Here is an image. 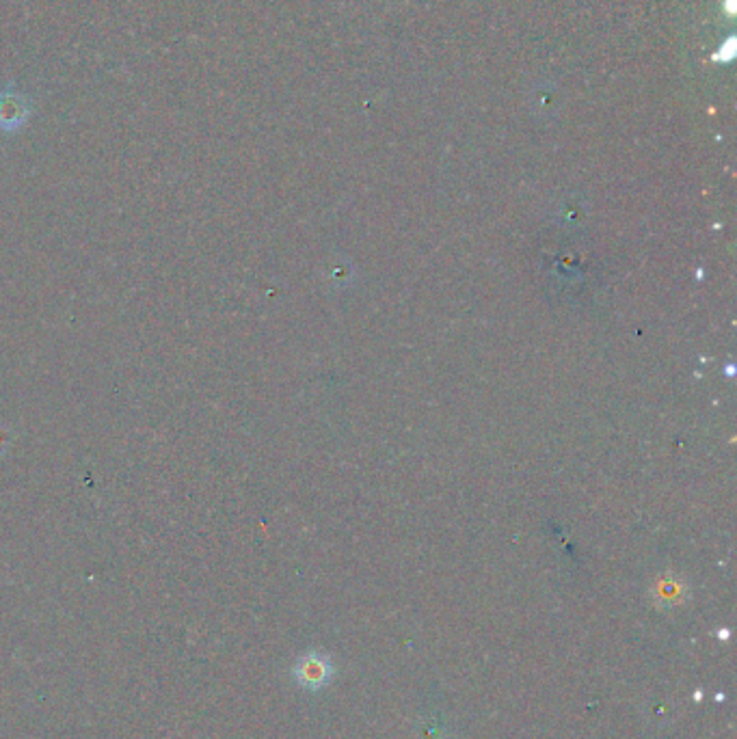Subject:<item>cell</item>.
<instances>
[{
    "mask_svg": "<svg viewBox=\"0 0 737 739\" xmlns=\"http://www.w3.org/2000/svg\"><path fill=\"white\" fill-rule=\"evenodd\" d=\"M26 115H29V111H26L24 102L18 98L0 96V130H18L26 122Z\"/></svg>",
    "mask_w": 737,
    "mask_h": 739,
    "instance_id": "obj_2",
    "label": "cell"
},
{
    "mask_svg": "<svg viewBox=\"0 0 737 739\" xmlns=\"http://www.w3.org/2000/svg\"><path fill=\"white\" fill-rule=\"evenodd\" d=\"M335 675V668L331 657L320 653V651H312L303 657H299L297 666H294V679L301 685V688L310 690V692H318L327 688Z\"/></svg>",
    "mask_w": 737,
    "mask_h": 739,
    "instance_id": "obj_1",
    "label": "cell"
},
{
    "mask_svg": "<svg viewBox=\"0 0 737 739\" xmlns=\"http://www.w3.org/2000/svg\"><path fill=\"white\" fill-rule=\"evenodd\" d=\"M733 55H735V39H733V37H729V39H727V44L722 46V50L718 52V55H716L714 59H716V61H725V63H727V61H731V59H733Z\"/></svg>",
    "mask_w": 737,
    "mask_h": 739,
    "instance_id": "obj_3",
    "label": "cell"
},
{
    "mask_svg": "<svg viewBox=\"0 0 737 739\" xmlns=\"http://www.w3.org/2000/svg\"><path fill=\"white\" fill-rule=\"evenodd\" d=\"M5 441H7V439H5V435L0 433V452H5Z\"/></svg>",
    "mask_w": 737,
    "mask_h": 739,
    "instance_id": "obj_4",
    "label": "cell"
}]
</instances>
